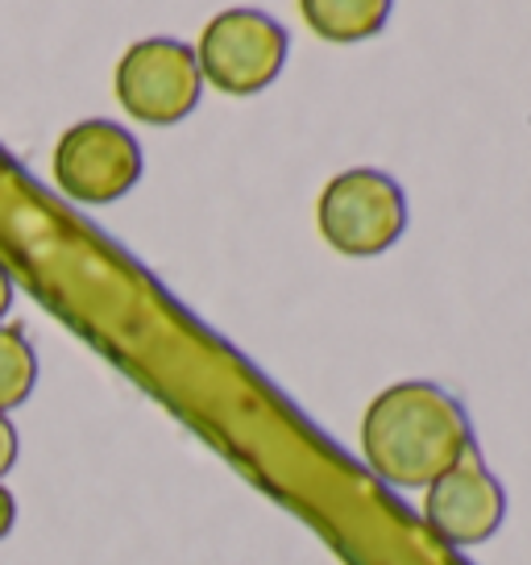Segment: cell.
Instances as JSON below:
<instances>
[{
    "label": "cell",
    "mask_w": 531,
    "mask_h": 565,
    "mask_svg": "<svg viewBox=\"0 0 531 565\" xmlns=\"http://www.w3.org/2000/svg\"><path fill=\"white\" fill-rule=\"evenodd\" d=\"M474 449L469 412L436 383H394L361 420V454L382 482L399 491L432 487Z\"/></svg>",
    "instance_id": "cell-1"
},
{
    "label": "cell",
    "mask_w": 531,
    "mask_h": 565,
    "mask_svg": "<svg viewBox=\"0 0 531 565\" xmlns=\"http://www.w3.org/2000/svg\"><path fill=\"white\" fill-rule=\"evenodd\" d=\"M319 237L345 258L387 254L408 233V195L399 179L373 167H354L337 175L316 204Z\"/></svg>",
    "instance_id": "cell-2"
},
{
    "label": "cell",
    "mask_w": 531,
    "mask_h": 565,
    "mask_svg": "<svg viewBox=\"0 0 531 565\" xmlns=\"http://www.w3.org/2000/svg\"><path fill=\"white\" fill-rule=\"evenodd\" d=\"M291 38L270 13L258 9H225L208 21L199 38V75L225 96H258L279 79Z\"/></svg>",
    "instance_id": "cell-3"
},
{
    "label": "cell",
    "mask_w": 531,
    "mask_h": 565,
    "mask_svg": "<svg viewBox=\"0 0 531 565\" xmlns=\"http://www.w3.org/2000/svg\"><path fill=\"white\" fill-rule=\"evenodd\" d=\"M204 92L195 51L175 38H145L129 46L117 67V100L133 121L175 125L183 121Z\"/></svg>",
    "instance_id": "cell-4"
},
{
    "label": "cell",
    "mask_w": 531,
    "mask_h": 565,
    "mask_svg": "<svg viewBox=\"0 0 531 565\" xmlns=\"http://www.w3.org/2000/svg\"><path fill=\"white\" fill-rule=\"evenodd\" d=\"M54 179L79 204H112L142 179V146L121 125L79 121L58 138Z\"/></svg>",
    "instance_id": "cell-5"
},
{
    "label": "cell",
    "mask_w": 531,
    "mask_h": 565,
    "mask_svg": "<svg viewBox=\"0 0 531 565\" xmlns=\"http://www.w3.org/2000/svg\"><path fill=\"white\" fill-rule=\"evenodd\" d=\"M502 515H507L502 482L486 470L478 449H469L453 470H444L427 487L424 520L427 529L436 532L441 541H448V545L469 548L490 541L498 532V524H502Z\"/></svg>",
    "instance_id": "cell-6"
},
{
    "label": "cell",
    "mask_w": 531,
    "mask_h": 565,
    "mask_svg": "<svg viewBox=\"0 0 531 565\" xmlns=\"http://www.w3.org/2000/svg\"><path fill=\"white\" fill-rule=\"evenodd\" d=\"M300 9L307 25L324 42H361V38H373L390 18L387 0H303Z\"/></svg>",
    "instance_id": "cell-7"
},
{
    "label": "cell",
    "mask_w": 531,
    "mask_h": 565,
    "mask_svg": "<svg viewBox=\"0 0 531 565\" xmlns=\"http://www.w3.org/2000/svg\"><path fill=\"white\" fill-rule=\"evenodd\" d=\"M37 379V358L21 329L0 324V416L9 407L25 404V395L34 391Z\"/></svg>",
    "instance_id": "cell-8"
},
{
    "label": "cell",
    "mask_w": 531,
    "mask_h": 565,
    "mask_svg": "<svg viewBox=\"0 0 531 565\" xmlns=\"http://www.w3.org/2000/svg\"><path fill=\"white\" fill-rule=\"evenodd\" d=\"M13 461H18V428L0 416V478L13 470Z\"/></svg>",
    "instance_id": "cell-9"
},
{
    "label": "cell",
    "mask_w": 531,
    "mask_h": 565,
    "mask_svg": "<svg viewBox=\"0 0 531 565\" xmlns=\"http://www.w3.org/2000/svg\"><path fill=\"white\" fill-rule=\"evenodd\" d=\"M13 520H18V503H13V494L0 487V541L13 532Z\"/></svg>",
    "instance_id": "cell-10"
},
{
    "label": "cell",
    "mask_w": 531,
    "mask_h": 565,
    "mask_svg": "<svg viewBox=\"0 0 531 565\" xmlns=\"http://www.w3.org/2000/svg\"><path fill=\"white\" fill-rule=\"evenodd\" d=\"M9 303H13V279H9V270L0 266V317L9 312Z\"/></svg>",
    "instance_id": "cell-11"
}]
</instances>
